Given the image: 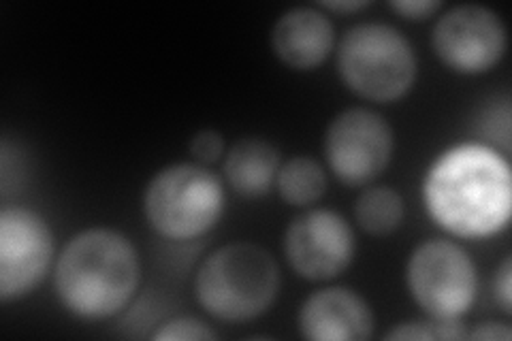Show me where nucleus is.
I'll return each instance as SVG.
<instances>
[{"label": "nucleus", "instance_id": "15", "mask_svg": "<svg viewBox=\"0 0 512 341\" xmlns=\"http://www.w3.org/2000/svg\"><path fill=\"white\" fill-rule=\"evenodd\" d=\"M276 184L280 197L286 203L306 207L316 203L325 194L327 175L314 158L297 156L280 167Z\"/></svg>", "mask_w": 512, "mask_h": 341}, {"label": "nucleus", "instance_id": "19", "mask_svg": "<svg viewBox=\"0 0 512 341\" xmlns=\"http://www.w3.org/2000/svg\"><path fill=\"white\" fill-rule=\"evenodd\" d=\"M440 7L442 3H438V0H402V3H391V9L406 20H425Z\"/></svg>", "mask_w": 512, "mask_h": 341}, {"label": "nucleus", "instance_id": "21", "mask_svg": "<svg viewBox=\"0 0 512 341\" xmlns=\"http://www.w3.org/2000/svg\"><path fill=\"white\" fill-rule=\"evenodd\" d=\"M466 339H485V341H508L512 339V331L508 324L502 322H485L476 327L472 333H468Z\"/></svg>", "mask_w": 512, "mask_h": 341}, {"label": "nucleus", "instance_id": "13", "mask_svg": "<svg viewBox=\"0 0 512 341\" xmlns=\"http://www.w3.org/2000/svg\"><path fill=\"white\" fill-rule=\"evenodd\" d=\"M280 171V152L261 137L239 139L224 158V177L246 199H259L274 186Z\"/></svg>", "mask_w": 512, "mask_h": 341}, {"label": "nucleus", "instance_id": "9", "mask_svg": "<svg viewBox=\"0 0 512 341\" xmlns=\"http://www.w3.org/2000/svg\"><path fill=\"white\" fill-rule=\"evenodd\" d=\"M436 56L461 75L487 73L506 52V28L498 13L483 5L446 11L434 28Z\"/></svg>", "mask_w": 512, "mask_h": 341}, {"label": "nucleus", "instance_id": "17", "mask_svg": "<svg viewBox=\"0 0 512 341\" xmlns=\"http://www.w3.org/2000/svg\"><path fill=\"white\" fill-rule=\"evenodd\" d=\"M156 341H212L218 335L197 318L178 316L165 324L152 335Z\"/></svg>", "mask_w": 512, "mask_h": 341}, {"label": "nucleus", "instance_id": "10", "mask_svg": "<svg viewBox=\"0 0 512 341\" xmlns=\"http://www.w3.org/2000/svg\"><path fill=\"white\" fill-rule=\"evenodd\" d=\"M284 254L288 265L303 280H333L355 256V235L340 214L331 209H312L288 224Z\"/></svg>", "mask_w": 512, "mask_h": 341}, {"label": "nucleus", "instance_id": "16", "mask_svg": "<svg viewBox=\"0 0 512 341\" xmlns=\"http://www.w3.org/2000/svg\"><path fill=\"white\" fill-rule=\"evenodd\" d=\"M468 331L463 329L459 320L444 318H427L402 322L399 327L391 329L384 339H466Z\"/></svg>", "mask_w": 512, "mask_h": 341}, {"label": "nucleus", "instance_id": "6", "mask_svg": "<svg viewBox=\"0 0 512 341\" xmlns=\"http://www.w3.org/2000/svg\"><path fill=\"white\" fill-rule=\"evenodd\" d=\"M406 282L427 316L444 320H459L466 314L478 290L470 254L448 239L425 241L412 252Z\"/></svg>", "mask_w": 512, "mask_h": 341}, {"label": "nucleus", "instance_id": "20", "mask_svg": "<svg viewBox=\"0 0 512 341\" xmlns=\"http://www.w3.org/2000/svg\"><path fill=\"white\" fill-rule=\"evenodd\" d=\"M495 295H498V301L502 303L504 312H510V305H512V261H510V256L504 258V263L498 271V278H495Z\"/></svg>", "mask_w": 512, "mask_h": 341}, {"label": "nucleus", "instance_id": "12", "mask_svg": "<svg viewBox=\"0 0 512 341\" xmlns=\"http://www.w3.org/2000/svg\"><path fill=\"white\" fill-rule=\"evenodd\" d=\"M333 24L312 7L286 11L271 30V47L286 67L310 71L323 64L333 50Z\"/></svg>", "mask_w": 512, "mask_h": 341}, {"label": "nucleus", "instance_id": "7", "mask_svg": "<svg viewBox=\"0 0 512 341\" xmlns=\"http://www.w3.org/2000/svg\"><path fill=\"white\" fill-rule=\"evenodd\" d=\"M391 126L370 109H346L325 133V154L331 171L348 186H365L384 173L393 158Z\"/></svg>", "mask_w": 512, "mask_h": 341}, {"label": "nucleus", "instance_id": "3", "mask_svg": "<svg viewBox=\"0 0 512 341\" xmlns=\"http://www.w3.org/2000/svg\"><path fill=\"white\" fill-rule=\"evenodd\" d=\"M280 290L271 254L250 241L229 243L205 258L195 292L207 314L224 322H248L265 314Z\"/></svg>", "mask_w": 512, "mask_h": 341}, {"label": "nucleus", "instance_id": "5", "mask_svg": "<svg viewBox=\"0 0 512 341\" xmlns=\"http://www.w3.org/2000/svg\"><path fill=\"white\" fill-rule=\"evenodd\" d=\"M224 190L218 177L201 165L165 167L143 194V211L152 229L167 239H195L218 222Z\"/></svg>", "mask_w": 512, "mask_h": 341}, {"label": "nucleus", "instance_id": "22", "mask_svg": "<svg viewBox=\"0 0 512 341\" xmlns=\"http://www.w3.org/2000/svg\"><path fill=\"white\" fill-rule=\"evenodd\" d=\"M367 5H370V3H365V0H361V3H359V0H342V3H323L325 9L342 11V13H346V11H361Z\"/></svg>", "mask_w": 512, "mask_h": 341}, {"label": "nucleus", "instance_id": "11", "mask_svg": "<svg viewBox=\"0 0 512 341\" xmlns=\"http://www.w3.org/2000/svg\"><path fill=\"white\" fill-rule=\"evenodd\" d=\"M299 331L312 341H363L374 333V314L350 288H325L303 301Z\"/></svg>", "mask_w": 512, "mask_h": 341}, {"label": "nucleus", "instance_id": "1", "mask_svg": "<svg viewBox=\"0 0 512 341\" xmlns=\"http://www.w3.org/2000/svg\"><path fill=\"white\" fill-rule=\"evenodd\" d=\"M423 199L429 216L457 237H489L502 231L512 209L508 160L480 143L446 150L429 167Z\"/></svg>", "mask_w": 512, "mask_h": 341}, {"label": "nucleus", "instance_id": "18", "mask_svg": "<svg viewBox=\"0 0 512 341\" xmlns=\"http://www.w3.org/2000/svg\"><path fill=\"white\" fill-rule=\"evenodd\" d=\"M188 150L199 162H207V165H210V162L220 160L224 152V139L216 131H199L190 139Z\"/></svg>", "mask_w": 512, "mask_h": 341}, {"label": "nucleus", "instance_id": "4", "mask_svg": "<svg viewBox=\"0 0 512 341\" xmlns=\"http://www.w3.org/2000/svg\"><path fill=\"white\" fill-rule=\"evenodd\" d=\"M414 47L389 24L350 28L338 50V71L344 84L365 101L391 103L410 92L416 79Z\"/></svg>", "mask_w": 512, "mask_h": 341}, {"label": "nucleus", "instance_id": "2", "mask_svg": "<svg viewBox=\"0 0 512 341\" xmlns=\"http://www.w3.org/2000/svg\"><path fill=\"white\" fill-rule=\"evenodd\" d=\"M54 284L71 314L86 320L116 316L139 286L137 250L114 229L77 233L58 256Z\"/></svg>", "mask_w": 512, "mask_h": 341}, {"label": "nucleus", "instance_id": "8", "mask_svg": "<svg viewBox=\"0 0 512 341\" xmlns=\"http://www.w3.org/2000/svg\"><path fill=\"white\" fill-rule=\"evenodd\" d=\"M54 233L37 211L9 207L0 214V299L18 301L47 275Z\"/></svg>", "mask_w": 512, "mask_h": 341}, {"label": "nucleus", "instance_id": "14", "mask_svg": "<svg viewBox=\"0 0 512 341\" xmlns=\"http://www.w3.org/2000/svg\"><path fill=\"white\" fill-rule=\"evenodd\" d=\"M355 218L365 233L387 237L399 229L404 220V201L389 186L367 188L355 203Z\"/></svg>", "mask_w": 512, "mask_h": 341}]
</instances>
